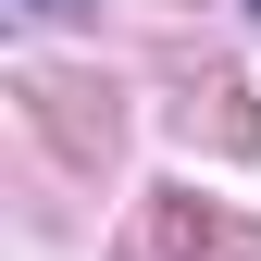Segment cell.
Wrapping results in <instances>:
<instances>
[{
  "label": "cell",
  "instance_id": "2",
  "mask_svg": "<svg viewBox=\"0 0 261 261\" xmlns=\"http://www.w3.org/2000/svg\"><path fill=\"white\" fill-rule=\"evenodd\" d=\"M13 13H38V25H62V13H87V0H13Z\"/></svg>",
  "mask_w": 261,
  "mask_h": 261
},
{
  "label": "cell",
  "instance_id": "1",
  "mask_svg": "<svg viewBox=\"0 0 261 261\" xmlns=\"http://www.w3.org/2000/svg\"><path fill=\"white\" fill-rule=\"evenodd\" d=\"M187 249H199V261H212V249H237V261H249L261 237H237V224H212L199 199H149V249H137V261H187Z\"/></svg>",
  "mask_w": 261,
  "mask_h": 261
},
{
  "label": "cell",
  "instance_id": "3",
  "mask_svg": "<svg viewBox=\"0 0 261 261\" xmlns=\"http://www.w3.org/2000/svg\"><path fill=\"white\" fill-rule=\"evenodd\" d=\"M249 13H261V0H249Z\"/></svg>",
  "mask_w": 261,
  "mask_h": 261
}]
</instances>
